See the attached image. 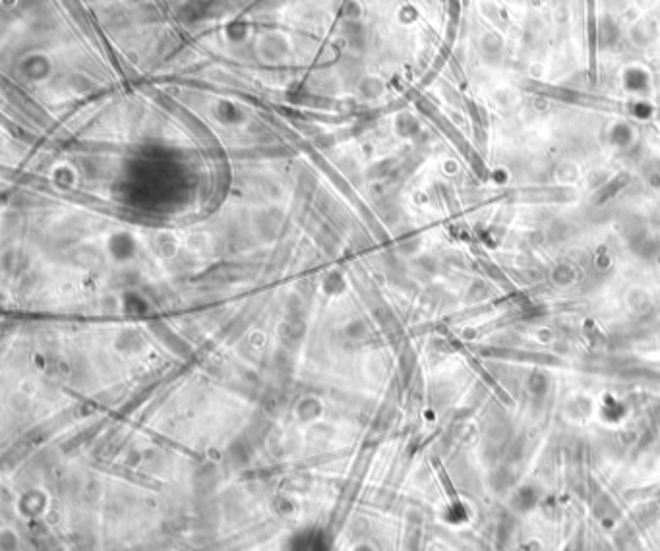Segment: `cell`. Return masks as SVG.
<instances>
[{
    "label": "cell",
    "instance_id": "obj_3",
    "mask_svg": "<svg viewBox=\"0 0 660 551\" xmlns=\"http://www.w3.org/2000/svg\"><path fill=\"white\" fill-rule=\"evenodd\" d=\"M622 37V31L620 26L610 19L608 16L598 21V28H596V48H610L614 47Z\"/></svg>",
    "mask_w": 660,
    "mask_h": 551
},
{
    "label": "cell",
    "instance_id": "obj_6",
    "mask_svg": "<svg viewBox=\"0 0 660 551\" xmlns=\"http://www.w3.org/2000/svg\"><path fill=\"white\" fill-rule=\"evenodd\" d=\"M481 47L482 53L486 56H500L501 48H503V43H501L500 35H496V33H486L481 41Z\"/></svg>",
    "mask_w": 660,
    "mask_h": 551
},
{
    "label": "cell",
    "instance_id": "obj_9",
    "mask_svg": "<svg viewBox=\"0 0 660 551\" xmlns=\"http://www.w3.org/2000/svg\"><path fill=\"white\" fill-rule=\"evenodd\" d=\"M657 118H659V122H660V112H659V114H657Z\"/></svg>",
    "mask_w": 660,
    "mask_h": 551
},
{
    "label": "cell",
    "instance_id": "obj_2",
    "mask_svg": "<svg viewBox=\"0 0 660 551\" xmlns=\"http://www.w3.org/2000/svg\"><path fill=\"white\" fill-rule=\"evenodd\" d=\"M630 180H632V177H630L627 172H620V174H616L610 182H606V184H603V186L596 190V194L593 196L594 206H604V204H608L610 199H614V197L622 192L623 188L630 184Z\"/></svg>",
    "mask_w": 660,
    "mask_h": 551
},
{
    "label": "cell",
    "instance_id": "obj_4",
    "mask_svg": "<svg viewBox=\"0 0 660 551\" xmlns=\"http://www.w3.org/2000/svg\"><path fill=\"white\" fill-rule=\"evenodd\" d=\"M608 138H610V143H612L614 147H618V150H625V147H630L633 143V128L627 124V122H616L612 128H610V134H608Z\"/></svg>",
    "mask_w": 660,
    "mask_h": 551
},
{
    "label": "cell",
    "instance_id": "obj_1",
    "mask_svg": "<svg viewBox=\"0 0 660 551\" xmlns=\"http://www.w3.org/2000/svg\"><path fill=\"white\" fill-rule=\"evenodd\" d=\"M623 87L630 93H649L651 89V75L647 70H643L639 66H632L623 72Z\"/></svg>",
    "mask_w": 660,
    "mask_h": 551
},
{
    "label": "cell",
    "instance_id": "obj_8",
    "mask_svg": "<svg viewBox=\"0 0 660 551\" xmlns=\"http://www.w3.org/2000/svg\"><path fill=\"white\" fill-rule=\"evenodd\" d=\"M643 177H645L649 186L660 190V159L649 161V163L643 167Z\"/></svg>",
    "mask_w": 660,
    "mask_h": 551
},
{
    "label": "cell",
    "instance_id": "obj_5",
    "mask_svg": "<svg viewBox=\"0 0 660 551\" xmlns=\"http://www.w3.org/2000/svg\"><path fill=\"white\" fill-rule=\"evenodd\" d=\"M552 280L560 284V287H566V284H571V282H576L577 280V269L576 265H571V263H560L554 267V271H552Z\"/></svg>",
    "mask_w": 660,
    "mask_h": 551
},
{
    "label": "cell",
    "instance_id": "obj_7",
    "mask_svg": "<svg viewBox=\"0 0 660 551\" xmlns=\"http://www.w3.org/2000/svg\"><path fill=\"white\" fill-rule=\"evenodd\" d=\"M627 114L633 116V118H637V120H649L654 114V107L651 103H647V101H633V103H630V112Z\"/></svg>",
    "mask_w": 660,
    "mask_h": 551
}]
</instances>
